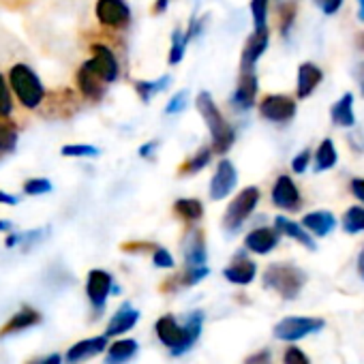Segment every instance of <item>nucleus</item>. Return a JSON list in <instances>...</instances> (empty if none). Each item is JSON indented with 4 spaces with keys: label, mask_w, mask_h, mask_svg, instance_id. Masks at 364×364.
Wrapping results in <instances>:
<instances>
[{
    "label": "nucleus",
    "mask_w": 364,
    "mask_h": 364,
    "mask_svg": "<svg viewBox=\"0 0 364 364\" xmlns=\"http://www.w3.org/2000/svg\"><path fill=\"white\" fill-rule=\"evenodd\" d=\"M274 230H277L281 236H287V238L296 240L298 245L306 247L309 251H315V249H317L313 236H311L300 223H296V221H291V219H287V217H283V215H279V217L274 219Z\"/></svg>",
    "instance_id": "obj_21"
},
{
    "label": "nucleus",
    "mask_w": 364,
    "mask_h": 364,
    "mask_svg": "<svg viewBox=\"0 0 364 364\" xmlns=\"http://www.w3.org/2000/svg\"><path fill=\"white\" fill-rule=\"evenodd\" d=\"M90 60L97 67L99 75L105 84H114L120 77V63L114 54V50L105 43H92L90 46Z\"/></svg>",
    "instance_id": "obj_14"
},
{
    "label": "nucleus",
    "mask_w": 364,
    "mask_h": 364,
    "mask_svg": "<svg viewBox=\"0 0 364 364\" xmlns=\"http://www.w3.org/2000/svg\"><path fill=\"white\" fill-rule=\"evenodd\" d=\"M213 156H215L213 146H202L198 152H193L185 163H182V165L178 167L180 176H196V173L204 171V169L213 163Z\"/></svg>",
    "instance_id": "obj_27"
},
{
    "label": "nucleus",
    "mask_w": 364,
    "mask_h": 364,
    "mask_svg": "<svg viewBox=\"0 0 364 364\" xmlns=\"http://www.w3.org/2000/svg\"><path fill=\"white\" fill-rule=\"evenodd\" d=\"M14 114V92L7 77L0 73V118H11Z\"/></svg>",
    "instance_id": "obj_38"
},
{
    "label": "nucleus",
    "mask_w": 364,
    "mask_h": 364,
    "mask_svg": "<svg viewBox=\"0 0 364 364\" xmlns=\"http://www.w3.org/2000/svg\"><path fill=\"white\" fill-rule=\"evenodd\" d=\"M14 230H16L14 221H9V219H0V232H3V234H9V232H14Z\"/></svg>",
    "instance_id": "obj_53"
},
{
    "label": "nucleus",
    "mask_w": 364,
    "mask_h": 364,
    "mask_svg": "<svg viewBox=\"0 0 364 364\" xmlns=\"http://www.w3.org/2000/svg\"><path fill=\"white\" fill-rule=\"evenodd\" d=\"M358 5H360V20L364 22V0H358Z\"/></svg>",
    "instance_id": "obj_56"
},
{
    "label": "nucleus",
    "mask_w": 364,
    "mask_h": 364,
    "mask_svg": "<svg viewBox=\"0 0 364 364\" xmlns=\"http://www.w3.org/2000/svg\"><path fill=\"white\" fill-rule=\"evenodd\" d=\"M152 264L156 268H173V257L165 247H154L152 249Z\"/></svg>",
    "instance_id": "obj_44"
},
{
    "label": "nucleus",
    "mask_w": 364,
    "mask_h": 364,
    "mask_svg": "<svg viewBox=\"0 0 364 364\" xmlns=\"http://www.w3.org/2000/svg\"><path fill=\"white\" fill-rule=\"evenodd\" d=\"M171 86V75H161L156 80H139L135 82V92L141 103H150L154 95L165 92Z\"/></svg>",
    "instance_id": "obj_28"
},
{
    "label": "nucleus",
    "mask_w": 364,
    "mask_h": 364,
    "mask_svg": "<svg viewBox=\"0 0 364 364\" xmlns=\"http://www.w3.org/2000/svg\"><path fill=\"white\" fill-rule=\"evenodd\" d=\"M268 43H270V28L253 31L240 54V71H255V65L268 50Z\"/></svg>",
    "instance_id": "obj_16"
},
{
    "label": "nucleus",
    "mask_w": 364,
    "mask_h": 364,
    "mask_svg": "<svg viewBox=\"0 0 364 364\" xmlns=\"http://www.w3.org/2000/svg\"><path fill=\"white\" fill-rule=\"evenodd\" d=\"M50 236V228H37V230H28V232H20V240H18V247H22L24 251L41 245L46 238Z\"/></svg>",
    "instance_id": "obj_37"
},
{
    "label": "nucleus",
    "mask_w": 364,
    "mask_h": 364,
    "mask_svg": "<svg viewBox=\"0 0 364 364\" xmlns=\"http://www.w3.org/2000/svg\"><path fill=\"white\" fill-rule=\"evenodd\" d=\"M206 24H208V18H206V16H204V18H193V20L189 22V28L185 31V41L191 43V41L200 39V37L204 35Z\"/></svg>",
    "instance_id": "obj_42"
},
{
    "label": "nucleus",
    "mask_w": 364,
    "mask_h": 364,
    "mask_svg": "<svg viewBox=\"0 0 364 364\" xmlns=\"http://www.w3.org/2000/svg\"><path fill=\"white\" fill-rule=\"evenodd\" d=\"M330 118L336 127H345L351 129L355 127V114H353V95L345 92L338 101L332 103L330 107Z\"/></svg>",
    "instance_id": "obj_26"
},
{
    "label": "nucleus",
    "mask_w": 364,
    "mask_h": 364,
    "mask_svg": "<svg viewBox=\"0 0 364 364\" xmlns=\"http://www.w3.org/2000/svg\"><path fill=\"white\" fill-rule=\"evenodd\" d=\"M187 41H185V31L182 28H173L171 33V39H169V52H167V65L169 67H176L182 63L185 58V52H187Z\"/></svg>",
    "instance_id": "obj_32"
},
{
    "label": "nucleus",
    "mask_w": 364,
    "mask_h": 364,
    "mask_svg": "<svg viewBox=\"0 0 364 364\" xmlns=\"http://www.w3.org/2000/svg\"><path fill=\"white\" fill-rule=\"evenodd\" d=\"M156 245H150V242H127L122 245V251L127 253H144V251H152Z\"/></svg>",
    "instance_id": "obj_49"
},
{
    "label": "nucleus",
    "mask_w": 364,
    "mask_h": 364,
    "mask_svg": "<svg viewBox=\"0 0 364 364\" xmlns=\"http://www.w3.org/2000/svg\"><path fill=\"white\" fill-rule=\"evenodd\" d=\"M173 3V0H154V5H152V14L154 16H161L169 9V5Z\"/></svg>",
    "instance_id": "obj_52"
},
{
    "label": "nucleus",
    "mask_w": 364,
    "mask_h": 364,
    "mask_svg": "<svg viewBox=\"0 0 364 364\" xmlns=\"http://www.w3.org/2000/svg\"><path fill=\"white\" fill-rule=\"evenodd\" d=\"M326 328V319L321 317H302V315H289L285 319H281L274 326V336L279 341H287V343H296L300 338H306L309 334H315L319 330Z\"/></svg>",
    "instance_id": "obj_6"
},
{
    "label": "nucleus",
    "mask_w": 364,
    "mask_h": 364,
    "mask_svg": "<svg viewBox=\"0 0 364 364\" xmlns=\"http://www.w3.org/2000/svg\"><path fill=\"white\" fill-rule=\"evenodd\" d=\"M182 253H185V264L187 268H200L206 266L208 262V247H206V236L200 228L191 225L187 232L185 240H182Z\"/></svg>",
    "instance_id": "obj_13"
},
{
    "label": "nucleus",
    "mask_w": 364,
    "mask_h": 364,
    "mask_svg": "<svg viewBox=\"0 0 364 364\" xmlns=\"http://www.w3.org/2000/svg\"><path fill=\"white\" fill-rule=\"evenodd\" d=\"M315 5H317L326 16H334V14L343 7V0H315Z\"/></svg>",
    "instance_id": "obj_48"
},
{
    "label": "nucleus",
    "mask_w": 364,
    "mask_h": 364,
    "mask_svg": "<svg viewBox=\"0 0 364 364\" xmlns=\"http://www.w3.org/2000/svg\"><path fill=\"white\" fill-rule=\"evenodd\" d=\"M60 362H63L60 353H52V355H48V358H43V360H39L37 364H60Z\"/></svg>",
    "instance_id": "obj_54"
},
{
    "label": "nucleus",
    "mask_w": 364,
    "mask_h": 364,
    "mask_svg": "<svg viewBox=\"0 0 364 364\" xmlns=\"http://www.w3.org/2000/svg\"><path fill=\"white\" fill-rule=\"evenodd\" d=\"M268 3H270V0H251L253 31L268 28Z\"/></svg>",
    "instance_id": "obj_39"
},
{
    "label": "nucleus",
    "mask_w": 364,
    "mask_h": 364,
    "mask_svg": "<svg viewBox=\"0 0 364 364\" xmlns=\"http://www.w3.org/2000/svg\"><path fill=\"white\" fill-rule=\"evenodd\" d=\"M296 11H298V7L294 0H285V3L279 7V31L283 37L289 35V31L296 22Z\"/></svg>",
    "instance_id": "obj_36"
},
{
    "label": "nucleus",
    "mask_w": 364,
    "mask_h": 364,
    "mask_svg": "<svg viewBox=\"0 0 364 364\" xmlns=\"http://www.w3.org/2000/svg\"><path fill=\"white\" fill-rule=\"evenodd\" d=\"M139 351V345L137 341L133 338H122V341H116L109 349H107V355H105V364H127L135 353Z\"/></svg>",
    "instance_id": "obj_29"
},
{
    "label": "nucleus",
    "mask_w": 364,
    "mask_h": 364,
    "mask_svg": "<svg viewBox=\"0 0 364 364\" xmlns=\"http://www.w3.org/2000/svg\"><path fill=\"white\" fill-rule=\"evenodd\" d=\"M309 234L317 236V238H326L334 228H336V217L328 210H315V213H309L302 217V223H300Z\"/></svg>",
    "instance_id": "obj_22"
},
{
    "label": "nucleus",
    "mask_w": 364,
    "mask_h": 364,
    "mask_svg": "<svg viewBox=\"0 0 364 364\" xmlns=\"http://www.w3.org/2000/svg\"><path fill=\"white\" fill-rule=\"evenodd\" d=\"M75 84H77V90H80V95L88 101V103H101L103 101V97H105V82H103V77L99 75V71H97V67L92 65V60L88 58V60H84L82 63V67L77 69V73H75Z\"/></svg>",
    "instance_id": "obj_8"
},
{
    "label": "nucleus",
    "mask_w": 364,
    "mask_h": 364,
    "mask_svg": "<svg viewBox=\"0 0 364 364\" xmlns=\"http://www.w3.org/2000/svg\"><path fill=\"white\" fill-rule=\"evenodd\" d=\"M262 200V193L257 187H245L228 206L225 215H223V230L230 232V234H236L245 223L247 219L255 213L257 204Z\"/></svg>",
    "instance_id": "obj_5"
},
{
    "label": "nucleus",
    "mask_w": 364,
    "mask_h": 364,
    "mask_svg": "<svg viewBox=\"0 0 364 364\" xmlns=\"http://www.w3.org/2000/svg\"><path fill=\"white\" fill-rule=\"evenodd\" d=\"M296 101L287 95H266L259 101V116L274 124H287L296 116Z\"/></svg>",
    "instance_id": "obj_10"
},
{
    "label": "nucleus",
    "mask_w": 364,
    "mask_h": 364,
    "mask_svg": "<svg viewBox=\"0 0 364 364\" xmlns=\"http://www.w3.org/2000/svg\"><path fill=\"white\" fill-rule=\"evenodd\" d=\"M0 204H3V206H18V204H20V198L0 189Z\"/></svg>",
    "instance_id": "obj_51"
},
{
    "label": "nucleus",
    "mask_w": 364,
    "mask_h": 364,
    "mask_svg": "<svg viewBox=\"0 0 364 364\" xmlns=\"http://www.w3.org/2000/svg\"><path fill=\"white\" fill-rule=\"evenodd\" d=\"M187 105H189V90H178V92H173V95H171V99L167 101V105H165V114H167V116L182 114V112L187 109Z\"/></svg>",
    "instance_id": "obj_41"
},
{
    "label": "nucleus",
    "mask_w": 364,
    "mask_h": 364,
    "mask_svg": "<svg viewBox=\"0 0 364 364\" xmlns=\"http://www.w3.org/2000/svg\"><path fill=\"white\" fill-rule=\"evenodd\" d=\"M60 154L69 159H95L101 154V150L92 144H67L60 148Z\"/></svg>",
    "instance_id": "obj_34"
},
{
    "label": "nucleus",
    "mask_w": 364,
    "mask_h": 364,
    "mask_svg": "<svg viewBox=\"0 0 364 364\" xmlns=\"http://www.w3.org/2000/svg\"><path fill=\"white\" fill-rule=\"evenodd\" d=\"M281 234L274 228H255L245 236V249L255 255H268L277 249Z\"/></svg>",
    "instance_id": "obj_17"
},
{
    "label": "nucleus",
    "mask_w": 364,
    "mask_h": 364,
    "mask_svg": "<svg viewBox=\"0 0 364 364\" xmlns=\"http://www.w3.org/2000/svg\"><path fill=\"white\" fill-rule=\"evenodd\" d=\"M20 141V131L9 118H0V156L16 152Z\"/></svg>",
    "instance_id": "obj_30"
},
{
    "label": "nucleus",
    "mask_w": 364,
    "mask_h": 364,
    "mask_svg": "<svg viewBox=\"0 0 364 364\" xmlns=\"http://www.w3.org/2000/svg\"><path fill=\"white\" fill-rule=\"evenodd\" d=\"M208 274H210V268H208V266L187 268L185 272H182V274L178 277V283H180V287H193V285H198L200 281H204Z\"/></svg>",
    "instance_id": "obj_40"
},
{
    "label": "nucleus",
    "mask_w": 364,
    "mask_h": 364,
    "mask_svg": "<svg viewBox=\"0 0 364 364\" xmlns=\"http://www.w3.org/2000/svg\"><path fill=\"white\" fill-rule=\"evenodd\" d=\"M156 336L159 341L169 347L171 355H182L187 353L200 338L202 328H204V311H193L187 317L185 326H178L173 315H163L156 321Z\"/></svg>",
    "instance_id": "obj_1"
},
{
    "label": "nucleus",
    "mask_w": 364,
    "mask_h": 364,
    "mask_svg": "<svg viewBox=\"0 0 364 364\" xmlns=\"http://www.w3.org/2000/svg\"><path fill=\"white\" fill-rule=\"evenodd\" d=\"M313 159H315V171H317V173H319V171H328V169H332V167L336 165L338 154H336V148H334V144H332L330 137H326V139L317 146Z\"/></svg>",
    "instance_id": "obj_31"
},
{
    "label": "nucleus",
    "mask_w": 364,
    "mask_h": 364,
    "mask_svg": "<svg viewBox=\"0 0 364 364\" xmlns=\"http://www.w3.org/2000/svg\"><path fill=\"white\" fill-rule=\"evenodd\" d=\"M37 323H41L39 311H35V309H31V306H24V309H20L3 328H0V338H3V336H9V334H16V332H22V330H26V328H33V326H37Z\"/></svg>",
    "instance_id": "obj_24"
},
{
    "label": "nucleus",
    "mask_w": 364,
    "mask_h": 364,
    "mask_svg": "<svg viewBox=\"0 0 364 364\" xmlns=\"http://www.w3.org/2000/svg\"><path fill=\"white\" fill-rule=\"evenodd\" d=\"M283 364H311V360H309V355L300 347L289 345L285 349V353H283Z\"/></svg>",
    "instance_id": "obj_43"
},
{
    "label": "nucleus",
    "mask_w": 364,
    "mask_h": 364,
    "mask_svg": "<svg viewBox=\"0 0 364 364\" xmlns=\"http://www.w3.org/2000/svg\"><path fill=\"white\" fill-rule=\"evenodd\" d=\"M171 210H173V215L182 223H187V225H196L204 217V204L200 200H196V198H180V200H176Z\"/></svg>",
    "instance_id": "obj_25"
},
{
    "label": "nucleus",
    "mask_w": 364,
    "mask_h": 364,
    "mask_svg": "<svg viewBox=\"0 0 364 364\" xmlns=\"http://www.w3.org/2000/svg\"><path fill=\"white\" fill-rule=\"evenodd\" d=\"M257 90H259V82H257L255 71H240L236 90H234V95L230 99L232 107L238 109V112H249L255 105Z\"/></svg>",
    "instance_id": "obj_15"
},
{
    "label": "nucleus",
    "mask_w": 364,
    "mask_h": 364,
    "mask_svg": "<svg viewBox=\"0 0 364 364\" xmlns=\"http://www.w3.org/2000/svg\"><path fill=\"white\" fill-rule=\"evenodd\" d=\"M355 268H358V277L364 281V247H362V251H360V255H358V264H355Z\"/></svg>",
    "instance_id": "obj_55"
},
{
    "label": "nucleus",
    "mask_w": 364,
    "mask_h": 364,
    "mask_svg": "<svg viewBox=\"0 0 364 364\" xmlns=\"http://www.w3.org/2000/svg\"><path fill=\"white\" fill-rule=\"evenodd\" d=\"M196 107L200 112V116L204 118L208 131H210V146L213 152L219 156H225L230 152V148L236 141V131L234 127L228 122V118L223 116V112L219 109V105L215 103L213 95L208 90L198 92L196 97Z\"/></svg>",
    "instance_id": "obj_2"
},
{
    "label": "nucleus",
    "mask_w": 364,
    "mask_h": 364,
    "mask_svg": "<svg viewBox=\"0 0 364 364\" xmlns=\"http://www.w3.org/2000/svg\"><path fill=\"white\" fill-rule=\"evenodd\" d=\"M349 189H351V193L364 204V178H353V180H351V185H349Z\"/></svg>",
    "instance_id": "obj_50"
},
{
    "label": "nucleus",
    "mask_w": 364,
    "mask_h": 364,
    "mask_svg": "<svg viewBox=\"0 0 364 364\" xmlns=\"http://www.w3.org/2000/svg\"><path fill=\"white\" fill-rule=\"evenodd\" d=\"M309 163H311V150H302V152H298V154L294 156L291 169H294L296 173H304L306 167H309Z\"/></svg>",
    "instance_id": "obj_46"
},
{
    "label": "nucleus",
    "mask_w": 364,
    "mask_h": 364,
    "mask_svg": "<svg viewBox=\"0 0 364 364\" xmlns=\"http://www.w3.org/2000/svg\"><path fill=\"white\" fill-rule=\"evenodd\" d=\"M95 16L99 24L109 31H127L133 20L127 0H97Z\"/></svg>",
    "instance_id": "obj_7"
},
{
    "label": "nucleus",
    "mask_w": 364,
    "mask_h": 364,
    "mask_svg": "<svg viewBox=\"0 0 364 364\" xmlns=\"http://www.w3.org/2000/svg\"><path fill=\"white\" fill-rule=\"evenodd\" d=\"M341 225L347 234H362L364 232V206H351L345 210Z\"/></svg>",
    "instance_id": "obj_33"
},
{
    "label": "nucleus",
    "mask_w": 364,
    "mask_h": 364,
    "mask_svg": "<svg viewBox=\"0 0 364 364\" xmlns=\"http://www.w3.org/2000/svg\"><path fill=\"white\" fill-rule=\"evenodd\" d=\"M321 80H323V71L317 65L302 63L298 67V82H296V95H298V99H309L315 92V88L321 84Z\"/></svg>",
    "instance_id": "obj_19"
},
{
    "label": "nucleus",
    "mask_w": 364,
    "mask_h": 364,
    "mask_svg": "<svg viewBox=\"0 0 364 364\" xmlns=\"http://www.w3.org/2000/svg\"><path fill=\"white\" fill-rule=\"evenodd\" d=\"M112 291H118V287L114 285V279H112L109 272L99 270V268H95V270L88 272L86 294H88V300H90V304H92V309H95L97 315L105 309L107 298H109Z\"/></svg>",
    "instance_id": "obj_11"
},
{
    "label": "nucleus",
    "mask_w": 364,
    "mask_h": 364,
    "mask_svg": "<svg viewBox=\"0 0 364 364\" xmlns=\"http://www.w3.org/2000/svg\"><path fill=\"white\" fill-rule=\"evenodd\" d=\"M264 287L277 291L283 300H296L302 291V287L306 285V272L300 270L294 264H270L262 277Z\"/></svg>",
    "instance_id": "obj_4"
},
{
    "label": "nucleus",
    "mask_w": 364,
    "mask_h": 364,
    "mask_svg": "<svg viewBox=\"0 0 364 364\" xmlns=\"http://www.w3.org/2000/svg\"><path fill=\"white\" fill-rule=\"evenodd\" d=\"M139 319V311H135L131 306V302H122V306L114 313V317L109 319V326L105 330V336H118V334H124L129 332Z\"/></svg>",
    "instance_id": "obj_23"
},
{
    "label": "nucleus",
    "mask_w": 364,
    "mask_h": 364,
    "mask_svg": "<svg viewBox=\"0 0 364 364\" xmlns=\"http://www.w3.org/2000/svg\"><path fill=\"white\" fill-rule=\"evenodd\" d=\"M223 277L234 285H249L257 277V266H255V262H251L247 257L245 251H240V253H236L232 264L223 270Z\"/></svg>",
    "instance_id": "obj_18"
},
{
    "label": "nucleus",
    "mask_w": 364,
    "mask_h": 364,
    "mask_svg": "<svg viewBox=\"0 0 364 364\" xmlns=\"http://www.w3.org/2000/svg\"><path fill=\"white\" fill-rule=\"evenodd\" d=\"M159 148H161V139H148V141H144L137 148V156L139 159H146V161H152V159H156Z\"/></svg>",
    "instance_id": "obj_45"
},
{
    "label": "nucleus",
    "mask_w": 364,
    "mask_h": 364,
    "mask_svg": "<svg viewBox=\"0 0 364 364\" xmlns=\"http://www.w3.org/2000/svg\"><path fill=\"white\" fill-rule=\"evenodd\" d=\"M236 185H238V169H236V165L228 156H223L217 163V169L213 173L208 196H210L213 202H221L228 196H232V191L236 189Z\"/></svg>",
    "instance_id": "obj_9"
},
{
    "label": "nucleus",
    "mask_w": 364,
    "mask_h": 364,
    "mask_svg": "<svg viewBox=\"0 0 364 364\" xmlns=\"http://www.w3.org/2000/svg\"><path fill=\"white\" fill-rule=\"evenodd\" d=\"M270 198H272V204H274L277 208L285 210V213H296V210H300V206H302V196H300V191H298V187H296L294 178L287 176V173H281V176L274 180Z\"/></svg>",
    "instance_id": "obj_12"
},
{
    "label": "nucleus",
    "mask_w": 364,
    "mask_h": 364,
    "mask_svg": "<svg viewBox=\"0 0 364 364\" xmlns=\"http://www.w3.org/2000/svg\"><path fill=\"white\" fill-rule=\"evenodd\" d=\"M9 88L14 92V97L20 101L22 107L26 109H39L46 101V86L41 82V77L37 75V71L26 65V63H18L9 69L7 75Z\"/></svg>",
    "instance_id": "obj_3"
},
{
    "label": "nucleus",
    "mask_w": 364,
    "mask_h": 364,
    "mask_svg": "<svg viewBox=\"0 0 364 364\" xmlns=\"http://www.w3.org/2000/svg\"><path fill=\"white\" fill-rule=\"evenodd\" d=\"M22 191H24V196H28V198H41V196H48V193H52L54 191V185L48 180V178H28L26 182H24V187H22Z\"/></svg>",
    "instance_id": "obj_35"
},
{
    "label": "nucleus",
    "mask_w": 364,
    "mask_h": 364,
    "mask_svg": "<svg viewBox=\"0 0 364 364\" xmlns=\"http://www.w3.org/2000/svg\"><path fill=\"white\" fill-rule=\"evenodd\" d=\"M245 364H272V353H270V349H259V351L251 353L245 360Z\"/></svg>",
    "instance_id": "obj_47"
},
{
    "label": "nucleus",
    "mask_w": 364,
    "mask_h": 364,
    "mask_svg": "<svg viewBox=\"0 0 364 364\" xmlns=\"http://www.w3.org/2000/svg\"><path fill=\"white\" fill-rule=\"evenodd\" d=\"M107 345V336H95V338H84V341H77L69 351H67V364H80L88 358H95L99 353H103Z\"/></svg>",
    "instance_id": "obj_20"
}]
</instances>
